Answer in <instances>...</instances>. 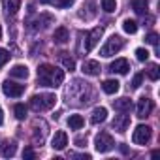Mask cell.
Instances as JSON below:
<instances>
[{
    "label": "cell",
    "mask_w": 160,
    "mask_h": 160,
    "mask_svg": "<svg viewBox=\"0 0 160 160\" xmlns=\"http://www.w3.org/2000/svg\"><path fill=\"white\" fill-rule=\"evenodd\" d=\"M64 81V72L51 64L38 66V83L43 87H60Z\"/></svg>",
    "instance_id": "1"
},
{
    "label": "cell",
    "mask_w": 160,
    "mask_h": 160,
    "mask_svg": "<svg viewBox=\"0 0 160 160\" xmlns=\"http://www.w3.org/2000/svg\"><path fill=\"white\" fill-rule=\"evenodd\" d=\"M57 104V96L51 92H43V94H34L30 98V108L34 111H47Z\"/></svg>",
    "instance_id": "2"
},
{
    "label": "cell",
    "mask_w": 160,
    "mask_h": 160,
    "mask_svg": "<svg viewBox=\"0 0 160 160\" xmlns=\"http://www.w3.org/2000/svg\"><path fill=\"white\" fill-rule=\"evenodd\" d=\"M124 47V40L121 38V36H111L104 45H102V49H100V55L102 57H113V55H117L121 49Z\"/></svg>",
    "instance_id": "3"
},
{
    "label": "cell",
    "mask_w": 160,
    "mask_h": 160,
    "mask_svg": "<svg viewBox=\"0 0 160 160\" xmlns=\"http://www.w3.org/2000/svg\"><path fill=\"white\" fill-rule=\"evenodd\" d=\"M94 147H96L98 152H108V151H111V149L115 147V141H113V138H111L108 132H100V134L96 136Z\"/></svg>",
    "instance_id": "4"
},
{
    "label": "cell",
    "mask_w": 160,
    "mask_h": 160,
    "mask_svg": "<svg viewBox=\"0 0 160 160\" xmlns=\"http://www.w3.org/2000/svg\"><path fill=\"white\" fill-rule=\"evenodd\" d=\"M132 139H134L136 145H147L149 139H151V126H147V124H139V126L134 130Z\"/></svg>",
    "instance_id": "5"
},
{
    "label": "cell",
    "mask_w": 160,
    "mask_h": 160,
    "mask_svg": "<svg viewBox=\"0 0 160 160\" xmlns=\"http://www.w3.org/2000/svg\"><path fill=\"white\" fill-rule=\"evenodd\" d=\"M2 91L10 98H19L25 92V85H19V83H13V81H10V79H6V81L2 83Z\"/></svg>",
    "instance_id": "6"
},
{
    "label": "cell",
    "mask_w": 160,
    "mask_h": 160,
    "mask_svg": "<svg viewBox=\"0 0 160 160\" xmlns=\"http://www.w3.org/2000/svg\"><path fill=\"white\" fill-rule=\"evenodd\" d=\"M102 32H104V28L96 27V28H92V30L87 34V40H85V53L92 51V49L98 45V42H100V38H102Z\"/></svg>",
    "instance_id": "7"
},
{
    "label": "cell",
    "mask_w": 160,
    "mask_h": 160,
    "mask_svg": "<svg viewBox=\"0 0 160 160\" xmlns=\"http://www.w3.org/2000/svg\"><path fill=\"white\" fill-rule=\"evenodd\" d=\"M152 108H154V104H152L151 98H147V96L139 98V102H138V117H139V119L149 117L151 111H152Z\"/></svg>",
    "instance_id": "8"
},
{
    "label": "cell",
    "mask_w": 160,
    "mask_h": 160,
    "mask_svg": "<svg viewBox=\"0 0 160 160\" xmlns=\"http://www.w3.org/2000/svg\"><path fill=\"white\" fill-rule=\"evenodd\" d=\"M128 126H130V115H126V111H121V115H117L113 119V128L122 134L128 130Z\"/></svg>",
    "instance_id": "9"
},
{
    "label": "cell",
    "mask_w": 160,
    "mask_h": 160,
    "mask_svg": "<svg viewBox=\"0 0 160 160\" xmlns=\"http://www.w3.org/2000/svg\"><path fill=\"white\" fill-rule=\"evenodd\" d=\"M128 70H130V64H128L126 58H117V60L111 62V66H109V72H113V73H121V75H126Z\"/></svg>",
    "instance_id": "10"
},
{
    "label": "cell",
    "mask_w": 160,
    "mask_h": 160,
    "mask_svg": "<svg viewBox=\"0 0 160 160\" xmlns=\"http://www.w3.org/2000/svg\"><path fill=\"white\" fill-rule=\"evenodd\" d=\"M51 145H53V149H57V151H62V149H66V145H68V136H66V132H62V130L55 132Z\"/></svg>",
    "instance_id": "11"
},
{
    "label": "cell",
    "mask_w": 160,
    "mask_h": 160,
    "mask_svg": "<svg viewBox=\"0 0 160 160\" xmlns=\"http://www.w3.org/2000/svg\"><path fill=\"white\" fill-rule=\"evenodd\" d=\"M53 40H55V43H60V45L68 43V40H70V32H68V28H66V27H58V28H55V32H53Z\"/></svg>",
    "instance_id": "12"
},
{
    "label": "cell",
    "mask_w": 160,
    "mask_h": 160,
    "mask_svg": "<svg viewBox=\"0 0 160 160\" xmlns=\"http://www.w3.org/2000/svg\"><path fill=\"white\" fill-rule=\"evenodd\" d=\"M83 73L85 75H98L100 73V62H96V60H87V62H83Z\"/></svg>",
    "instance_id": "13"
},
{
    "label": "cell",
    "mask_w": 160,
    "mask_h": 160,
    "mask_svg": "<svg viewBox=\"0 0 160 160\" xmlns=\"http://www.w3.org/2000/svg\"><path fill=\"white\" fill-rule=\"evenodd\" d=\"M108 119V109L106 108H96L94 111H92V115H91V122L92 124H100V122H104Z\"/></svg>",
    "instance_id": "14"
},
{
    "label": "cell",
    "mask_w": 160,
    "mask_h": 160,
    "mask_svg": "<svg viewBox=\"0 0 160 160\" xmlns=\"http://www.w3.org/2000/svg\"><path fill=\"white\" fill-rule=\"evenodd\" d=\"M119 87H121V83L117 81V79H106V81L102 83V89H104L106 94H115L119 91Z\"/></svg>",
    "instance_id": "15"
},
{
    "label": "cell",
    "mask_w": 160,
    "mask_h": 160,
    "mask_svg": "<svg viewBox=\"0 0 160 160\" xmlns=\"http://www.w3.org/2000/svg\"><path fill=\"white\" fill-rule=\"evenodd\" d=\"M10 75H12V77H17V79H27V77H28V68L23 66V64H15V66L10 70Z\"/></svg>",
    "instance_id": "16"
},
{
    "label": "cell",
    "mask_w": 160,
    "mask_h": 160,
    "mask_svg": "<svg viewBox=\"0 0 160 160\" xmlns=\"http://www.w3.org/2000/svg\"><path fill=\"white\" fill-rule=\"evenodd\" d=\"M113 108H115L117 111H126V113H128V111L132 109V100L126 98V96H124V98H119V100H113Z\"/></svg>",
    "instance_id": "17"
},
{
    "label": "cell",
    "mask_w": 160,
    "mask_h": 160,
    "mask_svg": "<svg viewBox=\"0 0 160 160\" xmlns=\"http://www.w3.org/2000/svg\"><path fill=\"white\" fill-rule=\"evenodd\" d=\"M15 151H17L15 141H6V143L2 145V149H0V152H2L4 158H12V156L15 154Z\"/></svg>",
    "instance_id": "18"
},
{
    "label": "cell",
    "mask_w": 160,
    "mask_h": 160,
    "mask_svg": "<svg viewBox=\"0 0 160 160\" xmlns=\"http://www.w3.org/2000/svg\"><path fill=\"white\" fill-rule=\"evenodd\" d=\"M4 8H6L8 15H15L21 8V0H4Z\"/></svg>",
    "instance_id": "19"
},
{
    "label": "cell",
    "mask_w": 160,
    "mask_h": 160,
    "mask_svg": "<svg viewBox=\"0 0 160 160\" xmlns=\"http://www.w3.org/2000/svg\"><path fill=\"white\" fill-rule=\"evenodd\" d=\"M83 124H85V121H83L81 115H70V119H68V126H70L72 130H81Z\"/></svg>",
    "instance_id": "20"
},
{
    "label": "cell",
    "mask_w": 160,
    "mask_h": 160,
    "mask_svg": "<svg viewBox=\"0 0 160 160\" xmlns=\"http://www.w3.org/2000/svg\"><path fill=\"white\" fill-rule=\"evenodd\" d=\"M132 8L138 15H145L147 13V8H149V2L147 0H132Z\"/></svg>",
    "instance_id": "21"
},
{
    "label": "cell",
    "mask_w": 160,
    "mask_h": 160,
    "mask_svg": "<svg viewBox=\"0 0 160 160\" xmlns=\"http://www.w3.org/2000/svg\"><path fill=\"white\" fill-rule=\"evenodd\" d=\"M42 4H49L55 8H70L73 4V0H40Z\"/></svg>",
    "instance_id": "22"
},
{
    "label": "cell",
    "mask_w": 160,
    "mask_h": 160,
    "mask_svg": "<svg viewBox=\"0 0 160 160\" xmlns=\"http://www.w3.org/2000/svg\"><path fill=\"white\" fill-rule=\"evenodd\" d=\"M58 58H60V62H62V66H64L66 70H70V72H72V70L75 68V62H73V58H72V57H68V53H60V55H58Z\"/></svg>",
    "instance_id": "23"
},
{
    "label": "cell",
    "mask_w": 160,
    "mask_h": 160,
    "mask_svg": "<svg viewBox=\"0 0 160 160\" xmlns=\"http://www.w3.org/2000/svg\"><path fill=\"white\" fill-rule=\"evenodd\" d=\"M122 28H124V32H128V34H136V32H138V23L132 21V19H126V21L122 23Z\"/></svg>",
    "instance_id": "24"
},
{
    "label": "cell",
    "mask_w": 160,
    "mask_h": 160,
    "mask_svg": "<svg viewBox=\"0 0 160 160\" xmlns=\"http://www.w3.org/2000/svg\"><path fill=\"white\" fill-rule=\"evenodd\" d=\"M13 113H15V117H17L19 121H23V119L27 117V106H25V104H15Z\"/></svg>",
    "instance_id": "25"
},
{
    "label": "cell",
    "mask_w": 160,
    "mask_h": 160,
    "mask_svg": "<svg viewBox=\"0 0 160 160\" xmlns=\"http://www.w3.org/2000/svg\"><path fill=\"white\" fill-rule=\"evenodd\" d=\"M102 10L108 13H113L117 10V2L115 0H102Z\"/></svg>",
    "instance_id": "26"
},
{
    "label": "cell",
    "mask_w": 160,
    "mask_h": 160,
    "mask_svg": "<svg viewBox=\"0 0 160 160\" xmlns=\"http://www.w3.org/2000/svg\"><path fill=\"white\" fill-rule=\"evenodd\" d=\"M147 75H149L151 81H156V79L160 77V70H158V66H156V64H151L149 70H147Z\"/></svg>",
    "instance_id": "27"
},
{
    "label": "cell",
    "mask_w": 160,
    "mask_h": 160,
    "mask_svg": "<svg viewBox=\"0 0 160 160\" xmlns=\"http://www.w3.org/2000/svg\"><path fill=\"white\" fill-rule=\"evenodd\" d=\"M136 57H138L139 62H145V60L149 58V51L143 49V47H139V49H136Z\"/></svg>",
    "instance_id": "28"
},
{
    "label": "cell",
    "mask_w": 160,
    "mask_h": 160,
    "mask_svg": "<svg viewBox=\"0 0 160 160\" xmlns=\"http://www.w3.org/2000/svg\"><path fill=\"white\" fill-rule=\"evenodd\" d=\"M43 19H45V21H53V17H51V15H43ZM38 28H45V25H43L40 19H36V21L32 23V30H38Z\"/></svg>",
    "instance_id": "29"
},
{
    "label": "cell",
    "mask_w": 160,
    "mask_h": 160,
    "mask_svg": "<svg viewBox=\"0 0 160 160\" xmlns=\"http://www.w3.org/2000/svg\"><path fill=\"white\" fill-rule=\"evenodd\" d=\"M141 83H143V73H136L132 79V89H139Z\"/></svg>",
    "instance_id": "30"
},
{
    "label": "cell",
    "mask_w": 160,
    "mask_h": 160,
    "mask_svg": "<svg viewBox=\"0 0 160 160\" xmlns=\"http://www.w3.org/2000/svg\"><path fill=\"white\" fill-rule=\"evenodd\" d=\"M8 60H10V51H6V49L0 47V68H2Z\"/></svg>",
    "instance_id": "31"
},
{
    "label": "cell",
    "mask_w": 160,
    "mask_h": 160,
    "mask_svg": "<svg viewBox=\"0 0 160 160\" xmlns=\"http://www.w3.org/2000/svg\"><path fill=\"white\" fill-rule=\"evenodd\" d=\"M145 42H147L149 45H158V34H156V32H151V34H147Z\"/></svg>",
    "instance_id": "32"
},
{
    "label": "cell",
    "mask_w": 160,
    "mask_h": 160,
    "mask_svg": "<svg viewBox=\"0 0 160 160\" xmlns=\"http://www.w3.org/2000/svg\"><path fill=\"white\" fill-rule=\"evenodd\" d=\"M36 156V152L32 151V147H25V151H23V158H34Z\"/></svg>",
    "instance_id": "33"
},
{
    "label": "cell",
    "mask_w": 160,
    "mask_h": 160,
    "mask_svg": "<svg viewBox=\"0 0 160 160\" xmlns=\"http://www.w3.org/2000/svg\"><path fill=\"white\" fill-rule=\"evenodd\" d=\"M75 143H77V147H85L83 143H87V139H83V138H77V139H75Z\"/></svg>",
    "instance_id": "34"
},
{
    "label": "cell",
    "mask_w": 160,
    "mask_h": 160,
    "mask_svg": "<svg viewBox=\"0 0 160 160\" xmlns=\"http://www.w3.org/2000/svg\"><path fill=\"white\" fill-rule=\"evenodd\" d=\"M0 124H4V111H2V108H0Z\"/></svg>",
    "instance_id": "35"
},
{
    "label": "cell",
    "mask_w": 160,
    "mask_h": 160,
    "mask_svg": "<svg viewBox=\"0 0 160 160\" xmlns=\"http://www.w3.org/2000/svg\"><path fill=\"white\" fill-rule=\"evenodd\" d=\"M121 151H122V152H124V154H126V152H128V149H126V145H124V143H121Z\"/></svg>",
    "instance_id": "36"
},
{
    "label": "cell",
    "mask_w": 160,
    "mask_h": 160,
    "mask_svg": "<svg viewBox=\"0 0 160 160\" xmlns=\"http://www.w3.org/2000/svg\"><path fill=\"white\" fill-rule=\"evenodd\" d=\"M0 38H2V27H0Z\"/></svg>",
    "instance_id": "37"
}]
</instances>
